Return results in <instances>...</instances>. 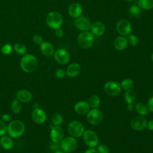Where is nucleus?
Here are the masks:
<instances>
[{
    "instance_id": "nucleus-4",
    "label": "nucleus",
    "mask_w": 153,
    "mask_h": 153,
    "mask_svg": "<svg viewBox=\"0 0 153 153\" xmlns=\"http://www.w3.org/2000/svg\"><path fill=\"white\" fill-rule=\"evenodd\" d=\"M77 41L80 47L84 49H88L94 43V35L88 30L83 31L78 35Z\"/></svg>"
},
{
    "instance_id": "nucleus-1",
    "label": "nucleus",
    "mask_w": 153,
    "mask_h": 153,
    "mask_svg": "<svg viewBox=\"0 0 153 153\" xmlns=\"http://www.w3.org/2000/svg\"><path fill=\"white\" fill-rule=\"evenodd\" d=\"M38 65V60L35 56L30 54H25L21 59L20 65L21 69L25 72H32L34 71Z\"/></svg>"
},
{
    "instance_id": "nucleus-17",
    "label": "nucleus",
    "mask_w": 153,
    "mask_h": 153,
    "mask_svg": "<svg viewBox=\"0 0 153 153\" xmlns=\"http://www.w3.org/2000/svg\"><path fill=\"white\" fill-rule=\"evenodd\" d=\"M82 13V7L80 4L75 2L72 3L68 8V14L69 16L74 19H76Z\"/></svg>"
},
{
    "instance_id": "nucleus-32",
    "label": "nucleus",
    "mask_w": 153,
    "mask_h": 153,
    "mask_svg": "<svg viewBox=\"0 0 153 153\" xmlns=\"http://www.w3.org/2000/svg\"><path fill=\"white\" fill-rule=\"evenodd\" d=\"M127 40L128 44L132 46L136 45L139 42V39L137 36L133 33H130L127 36Z\"/></svg>"
},
{
    "instance_id": "nucleus-48",
    "label": "nucleus",
    "mask_w": 153,
    "mask_h": 153,
    "mask_svg": "<svg viewBox=\"0 0 153 153\" xmlns=\"http://www.w3.org/2000/svg\"><path fill=\"white\" fill-rule=\"evenodd\" d=\"M126 1H128V2H131V1H133L134 0H126Z\"/></svg>"
},
{
    "instance_id": "nucleus-26",
    "label": "nucleus",
    "mask_w": 153,
    "mask_h": 153,
    "mask_svg": "<svg viewBox=\"0 0 153 153\" xmlns=\"http://www.w3.org/2000/svg\"><path fill=\"white\" fill-rule=\"evenodd\" d=\"M135 110L136 112L141 116L146 115L148 113V107L142 103H137L134 106Z\"/></svg>"
},
{
    "instance_id": "nucleus-45",
    "label": "nucleus",
    "mask_w": 153,
    "mask_h": 153,
    "mask_svg": "<svg viewBox=\"0 0 153 153\" xmlns=\"http://www.w3.org/2000/svg\"><path fill=\"white\" fill-rule=\"evenodd\" d=\"M127 109L128 111L131 112L133 111V104H128L127 106Z\"/></svg>"
},
{
    "instance_id": "nucleus-36",
    "label": "nucleus",
    "mask_w": 153,
    "mask_h": 153,
    "mask_svg": "<svg viewBox=\"0 0 153 153\" xmlns=\"http://www.w3.org/2000/svg\"><path fill=\"white\" fill-rule=\"evenodd\" d=\"M7 131V126L4 121L0 120V136H4Z\"/></svg>"
},
{
    "instance_id": "nucleus-33",
    "label": "nucleus",
    "mask_w": 153,
    "mask_h": 153,
    "mask_svg": "<svg viewBox=\"0 0 153 153\" xmlns=\"http://www.w3.org/2000/svg\"><path fill=\"white\" fill-rule=\"evenodd\" d=\"M51 121H52V123L54 126H59L63 123V117L60 114L56 113L53 115Z\"/></svg>"
},
{
    "instance_id": "nucleus-42",
    "label": "nucleus",
    "mask_w": 153,
    "mask_h": 153,
    "mask_svg": "<svg viewBox=\"0 0 153 153\" xmlns=\"http://www.w3.org/2000/svg\"><path fill=\"white\" fill-rule=\"evenodd\" d=\"M2 120L4 122H8L10 120V117L8 114H4L2 116Z\"/></svg>"
},
{
    "instance_id": "nucleus-46",
    "label": "nucleus",
    "mask_w": 153,
    "mask_h": 153,
    "mask_svg": "<svg viewBox=\"0 0 153 153\" xmlns=\"http://www.w3.org/2000/svg\"><path fill=\"white\" fill-rule=\"evenodd\" d=\"M54 153H65L63 151H61V150H60V149H59V150H57V151H56Z\"/></svg>"
},
{
    "instance_id": "nucleus-40",
    "label": "nucleus",
    "mask_w": 153,
    "mask_h": 153,
    "mask_svg": "<svg viewBox=\"0 0 153 153\" xmlns=\"http://www.w3.org/2000/svg\"><path fill=\"white\" fill-rule=\"evenodd\" d=\"M147 105H148L147 107L148 108L149 111H151V112H153V96L151 97L148 99Z\"/></svg>"
},
{
    "instance_id": "nucleus-21",
    "label": "nucleus",
    "mask_w": 153,
    "mask_h": 153,
    "mask_svg": "<svg viewBox=\"0 0 153 153\" xmlns=\"http://www.w3.org/2000/svg\"><path fill=\"white\" fill-rule=\"evenodd\" d=\"M81 67L80 65L77 63H72L70 64L66 70V75L69 77L76 76L80 72Z\"/></svg>"
},
{
    "instance_id": "nucleus-18",
    "label": "nucleus",
    "mask_w": 153,
    "mask_h": 153,
    "mask_svg": "<svg viewBox=\"0 0 153 153\" xmlns=\"http://www.w3.org/2000/svg\"><path fill=\"white\" fill-rule=\"evenodd\" d=\"M90 106L88 102L85 101H79L75 103L74 106V110L75 112L80 115L87 114L90 111Z\"/></svg>"
},
{
    "instance_id": "nucleus-22",
    "label": "nucleus",
    "mask_w": 153,
    "mask_h": 153,
    "mask_svg": "<svg viewBox=\"0 0 153 153\" xmlns=\"http://www.w3.org/2000/svg\"><path fill=\"white\" fill-rule=\"evenodd\" d=\"M41 51L46 56H51L54 54V50L53 45L47 41L43 42L41 44Z\"/></svg>"
},
{
    "instance_id": "nucleus-29",
    "label": "nucleus",
    "mask_w": 153,
    "mask_h": 153,
    "mask_svg": "<svg viewBox=\"0 0 153 153\" xmlns=\"http://www.w3.org/2000/svg\"><path fill=\"white\" fill-rule=\"evenodd\" d=\"M15 51L19 55H25L27 53V48L22 43H16L14 45Z\"/></svg>"
},
{
    "instance_id": "nucleus-24",
    "label": "nucleus",
    "mask_w": 153,
    "mask_h": 153,
    "mask_svg": "<svg viewBox=\"0 0 153 153\" xmlns=\"http://www.w3.org/2000/svg\"><path fill=\"white\" fill-rule=\"evenodd\" d=\"M124 97V100L127 104H133L135 102L136 99V93L131 89L126 90Z\"/></svg>"
},
{
    "instance_id": "nucleus-9",
    "label": "nucleus",
    "mask_w": 153,
    "mask_h": 153,
    "mask_svg": "<svg viewBox=\"0 0 153 153\" xmlns=\"http://www.w3.org/2000/svg\"><path fill=\"white\" fill-rule=\"evenodd\" d=\"M131 24L126 19H121L119 20L116 25V30L120 35L121 36H127L131 33Z\"/></svg>"
},
{
    "instance_id": "nucleus-49",
    "label": "nucleus",
    "mask_w": 153,
    "mask_h": 153,
    "mask_svg": "<svg viewBox=\"0 0 153 153\" xmlns=\"http://www.w3.org/2000/svg\"><path fill=\"white\" fill-rule=\"evenodd\" d=\"M0 117H1V114H0Z\"/></svg>"
},
{
    "instance_id": "nucleus-50",
    "label": "nucleus",
    "mask_w": 153,
    "mask_h": 153,
    "mask_svg": "<svg viewBox=\"0 0 153 153\" xmlns=\"http://www.w3.org/2000/svg\"><path fill=\"white\" fill-rule=\"evenodd\" d=\"M0 138H1V137H0Z\"/></svg>"
},
{
    "instance_id": "nucleus-3",
    "label": "nucleus",
    "mask_w": 153,
    "mask_h": 153,
    "mask_svg": "<svg viewBox=\"0 0 153 153\" xmlns=\"http://www.w3.org/2000/svg\"><path fill=\"white\" fill-rule=\"evenodd\" d=\"M46 23L51 28L56 29L61 27L63 23L62 15L57 11L49 13L46 17Z\"/></svg>"
},
{
    "instance_id": "nucleus-41",
    "label": "nucleus",
    "mask_w": 153,
    "mask_h": 153,
    "mask_svg": "<svg viewBox=\"0 0 153 153\" xmlns=\"http://www.w3.org/2000/svg\"><path fill=\"white\" fill-rule=\"evenodd\" d=\"M50 148L51 149V150L53 151H56L57 150H59V148H60V145H59V143H54V142H53L52 143L50 144Z\"/></svg>"
},
{
    "instance_id": "nucleus-5",
    "label": "nucleus",
    "mask_w": 153,
    "mask_h": 153,
    "mask_svg": "<svg viewBox=\"0 0 153 153\" xmlns=\"http://www.w3.org/2000/svg\"><path fill=\"white\" fill-rule=\"evenodd\" d=\"M84 130V126L78 121H72L68 126V131L74 137H79L82 136Z\"/></svg>"
},
{
    "instance_id": "nucleus-2",
    "label": "nucleus",
    "mask_w": 153,
    "mask_h": 153,
    "mask_svg": "<svg viewBox=\"0 0 153 153\" xmlns=\"http://www.w3.org/2000/svg\"><path fill=\"white\" fill-rule=\"evenodd\" d=\"M24 123L19 120L11 121L7 126V132L12 138H18L22 136L25 131Z\"/></svg>"
},
{
    "instance_id": "nucleus-6",
    "label": "nucleus",
    "mask_w": 153,
    "mask_h": 153,
    "mask_svg": "<svg viewBox=\"0 0 153 153\" xmlns=\"http://www.w3.org/2000/svg\"><path fill=\"white\" fill-rule=\"evenodd\" d=\"M60 143V148L65 153L73 152L76 148L78 145L76 140L72 136L63 138Z\"/></svg>"
},
{
    "instance_id": "nucleus-19",
    "label": "nucleus",
    "mask_w": 153,
    "mask_h": 153,
    "mask_svg": "<svg viewBox=\"0 0 153 153\" xmlns=\"http://www.w3.org/2000/svg\"><path fill=\"white\" fill-rule=\"evenodd\" d=\"M16 98L20 102L23 103H28L32 99V93L27 90L22 89L18 91L16 93Z\"/></svg>"
},
{
    "instance_id": "nucleus-27",
    "label": "nucleus",
    "mask_w": 153,
    "mask_h": 153,
    "mask_svg": "<svg viewBox=\"0 0 153 153\" xmlns=\"http://www.w3.org/2000/svg\"><path fill=\"white\" fill-rule=\"evenodd\" d=\"M138 5L142 10H151L153 8V0H139Z\"/></svg>"
},
{
    "instance_id": "nucleus-47",
    "label": "nucleus",
    "mask_w": 153,
    "mask_h": 153,
    "mask_svg": "<svg viewBox=\"0 0 153 153\" xmlns=\"http://www.w3.org/2000/svg\"><path fill=\"white\" fill-rule=\"evenodd\" d=\"M151 60H152V61L153 62V53H152V54H151Z\"/></svg>"
},
{
    "instance_id": "nucleus-7",
    "label": "nucleus",
    "mask_w": 153,
    "mask_h": 153,
    "mask_svg": "<svg viewBox=\"0 0 153 153\" xmlns=\"http://www.w3.org/2000/svg\"><path fill=\"white\" fill-rule=\"evenodd\" d=\"M83 140L84 143L90 148H94L99 143L97 134L91 130L84 131L83 133Z\"/></svg>"
},
{
    "instance_id": "nucleus-44",
    "label": "nucleus",
    "mask_w": 153,
    "mask_h": 153,
    "mask_svg": "<svg viewBox=\"0 0 153 153\" xmlns=\"http://www.w3.org/2000/svg\"><path fill=\"white\" fill-rule=\"evenodd\" d=\"M84 153H98L97 150L95 149L94 148H90L87 149Z\"/></svg>"
},
{
    "instance_id": "nucleus-25",
    "label": "nucleus",
    "mask_w": 153,
    "mask_h": 153,
    "mask_svg": "<svg viewBox=\"0 0 153 153\" xmlns=\"http://www.w3.org/2000/svg\"><path fill=\"white\" fill-rule=\"evenodd\" d=\"M128 13L130 17L133 18H137L140 16L142 10L139 5L133 4L130 7Z\"/></svg>"
},
{
    "instance_id": "nucleus-10",
    "label": "nucleus",
    "mask_w": 153,
    "mask_h": 153,
    "mask_svg": "<svg viewBox=\"0 0 153 153\" xmlns=\"http://www.w3.org/2000/svg\"><path fill=\"white\" fill-rule=\"evenodd\" d=\"M74 25L78 30L83 32L87 31L90 29L91 23L87 17L80 16L75 19Z\"/></svg>"
},
{
    "instance_id": "nucleus-38",
    "label": "nucleus",
    "mask_w": 153,
    "mask_h": 153,
    "mask_svg": "<svg viewBox=\"0 0 153 153\" xmlns=\"http://www.w3.org/2000/svg\"><path fill=\"white\" fill-rule=\"evenodd\" d=\"M33 41L37 45H41L44 41L42 37L38 34L35 35L33 37Z\"/></svg>"
},
{
    "instance_id": "nucleus-43",
    "label": "nucleus",
    "mask_w": 153,
    "mask_h": 153,
    "mask_svg": "<svg viewBox=\"0 0 153 153\" xmlns=\"http://www.w3.org/2000/svg\"><path fill=\"white\" fill-rule=\"evenodd\" d=\"M149 130H153V119L152 120H151L150 121H149L148 123H147V126Z\"/></svg>"
},
{
    "instance_id": "nucleus-31",
    "label": "nucleus",
    "mask_w": 153,
    "mask_h": 153,
    "mask_svg": "<svg viewBox=\"0 0 153 153\" xmlns=\"http://www.w3.org/2000/svg\"><path fill=\"white\" fill-rule=\"evenodd\" d=\"M11 109L14 114H19L21 111V104L17 99H14L11 102Z\"/></svg>"
},
{
    "instance_id": "nucleus-23",
    "label": "nucleus",
    "mask_w": 153,
    "mask_h": 153,
    "mask_svg": "<svg viewBox=\"0 0 153 153\" xmlns=\"http://www.w3.org/2000/svg\"><path fill=\"white\" fill-rule=\"evenodd\" d=\"M1 146L5 150H10L13 147V142L12 139L7 136H2L0 138Z\"/></svg>"
},
{
    "instance_id": "nucleus-8",
    "label": "nucleus",
    "mask_w": 153,
    "mask_h": 153,
    "mask_svg": "<svg viewBox=\"0 0 153 153\" xmlns=\"http://www.w3.org/2000/svg\"><path fill=\"white\" fill-rule=\"evenodd\" d=\"M87 120L93 125H98L103 120V113L97 108H93L87 114Z\"/></svg>"
},
{
    "instance_id": "nucleus-35",
    "label": "nucleus",
    "mask_w": 153,
    "mask_h": 153,
    "mask_svg": "<svg viewBox=\"0 0 153 153\" xmlns=\"http://www.w3.org/2000/svg\"><path fill=\"white\" fill-rule=\"evenodd\" d=\"M98 153H109V147L105 144H100L97 146L96 149Z\"/></svg>"
},
{
    "instance_id": "nucleus-28",
    "label": "nucleus",
    "mask_w": 153,
    "mask_h": 153,
    "mask_svg": "<svg viewBox=\"0 0 153 153\" xmlns=\"http://www.w3.org/2000/svg\"><path fill=\"white\" fill-rule=\"evenodd\" d=\"M100 103V98L97 95L91 96L88 99V105L92 108H97Z\"/></svg>"
},
{
    "instance_id": "nucleus-11",
    "label": "nucleus",
    "mask_w": 153,
    "mask_h": 153,
    "mask_svg": "<svg viewBox=\"0 0 153 153\" xmlns=\"http://www.w3.org/2000/svg\"><path fill=\"white\" fill-rule=\"evenodd\" d=\"M54 57L57 63L62 65L67 64L70 60L69 53L64 48L57 49L54 53Z\"/></svg>"
},
{
    "instance_id": "nucleus-16",
    "label": "nucleus",
    "mask_w": 153,
    "mask_h": 153,
    "mask_svg": "<svg viewBox=\"0 0 153 153\" xmlns=\"http://www.w3.org/2000/svg\"><path fill=\"white\" fill-rule=\"evenodd\" d=\"M91 33L97 36L102 35L105 31V26L102 22L97 21L91 24L90 27Z\"/></svg>"
},
{
    "instance_id": "nucleus-13",
    "label": "nucleus",
    "mask_w": 153,
    "mask_h": 153,
    "mask_svg": "<svg viewBox=\"0 0 153 153\" xmlns=\"http://www.w3.org/2000/svg\"><path fill=\"white\" fill-rule=\"evenodd\" d=\"M147 120L143 116H137L134 117L130 121V127L137 131L144 130L147 126Z\"/></svg>"
},
{
    "instance_id": "nucleus-20",
    "label": "nucleus",
    "mask_w": 153,
    "mask_h": 153,
    "mask_svg": "<svg viewBox=\"0 0 153 153\" xmlns=\"http://www.w3.org/2000/svg\"><path fill=\"white\" fill-rule=\"evenodd\" d=\"M127 38L124 36L120 35L116 37L114 41V46L115 48L118 51L124 50L127 48Z\"/></svg>"
},
{
    "instance_id": "nucleus-14",
    "label": "nucleus",
    "mask_w": 153,
    "mask_h": 153,
    "mask_svg": "<svg viewBox=\"0 0 153 153\" xmlns=\"http://www.w3.org/2000/svg\"><path fill=\"white\" fill-rule=\"evenodd\" d=\"M50 138L53 142L60 143L64 138V131L63 129L57 126H54L51 127Z\"/></svg>"
},
{
    "instance_id": "nucleus-39",
    "label": "nucleus",
    "mask_w": 153,
    "mask_h": 153,
    "mask_svg": "<svg viewBox=\"0 0 153 153\" xmlns=\"http://www.w3.org/2000/svg\"><path fill=\"white\" fill-rule=\"evenodd\" d=\"M55 35H56V37L59 38L63 37V35H64V31H63V30L61 27L56 29H55Z\"/></svg>"
},
{
    "instance_id": "nucleus-37",
    "label": "nucleus",
    "mask_w": 153,
    "mask_h": 153,
    "mask_svg": "<svg viewBox=\"0 0 153 153\" xmlns=\"http://www.w3.org/2000/svg\"><path fill=\"white\" fill-rule=\"evenodd\" d=\"M66 75V71H65L63 69H59L56 71L55 73V75L56 76V78H59V79H62Z\"/></svg>"
},
{
    "instance_id": "nucleus-30",
    "label": "nucleus",
    "mask_w": 153,
    "mask_h": 153,
    "mask_svg": "<svg viewBox=\"0 0 153 153\" xmlns=\"http://www.w3.org/2000/svg\"><path fill=\"white\" fill-rule=\"evenodd\" d=\"M133 85V81L130 78H126L123 80L120 84L121 88H122L124 90H129L131 88Z\"/></svg>"
},
{
    "instance_id": "nucleus-15",
    "label": "nucleus",
    "mask_w": 153,
    "mask_h": 153,
    "mask_svg": "<svg viewBox=\"0 0 153 153\" xmlns=\"http://www.w3.org/2000/svg\"><path fill=\"white\" fill-rule=\"evenodd\" d=\"M32 118L36 124L44 123L47 118L46 113L44 110L39 108H35L32 112Z\"/></svg>"
},
{
    "instance_id": "nucleus-12",
    "label": "nucleus",
    "mask_w": 153,
    "mask_h": 153,
    "mask_svg": "<svg viewBox=\"0 0 153 153\" xmlns=\"http://www.w3.org/2000/svg\"><path fill=\"white\" fill-rule=\"evenodd\" d=\"M104 90L105 92L112 96H115L118 95L121 92V86L116 81H108L107 82L104 86Z\"/></svg>"
},
{
    "instance_id": "nucleus-34",
    "label": "nucleus",
    "mask_w": 153,
    "mask_h": 153,
    "mask_svg": "<svg viewBox=\"0 0 153 153\" xmlns=\"http://www.w3.org/2000/svg\"><path fill=\"white\" fill-rule=\"evenodd\" d=\"M1 51L3 54H5V55L10 54L12 51L11 45L10 44H6L4 45L1 49Z\"/></svg>"
}]
</instances>
